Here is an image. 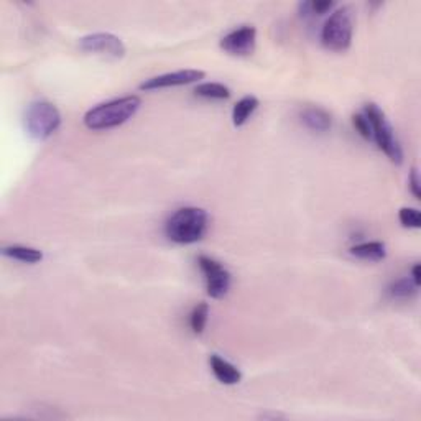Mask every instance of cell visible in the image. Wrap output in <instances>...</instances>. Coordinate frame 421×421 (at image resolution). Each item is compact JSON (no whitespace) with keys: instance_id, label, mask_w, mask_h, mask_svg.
<instances>
[{"instance_id":"obj_11","label":"cell","mask_w":421,"mask_h":421,"mask_svg":"<svg viewBox=\"0 0 421 421\" xmlns=\"http://www.w3.org/2000/svg\"><path fill=\"white\" fill-rule=\"evenodd\" d=\"M302 122L309 131L325 133L332 127V117L327 110L321 108H308L302 112Z\"/></svg>"},{"instance_id":"obj_15","label":"cell","mask_w":421,"mask_h":421,"mask_svg":"<svg viewBox=\"0 0 421 421\" xmlns=\"http://www.w3.org/2000/svg\"><path fill=\"white\" fill-rule=\"evenodd\" d=\"M196 96L205 97V99H217L224 101L230 97V89L228 86L221 84V82H202V84L196 86Z\"/></svg>"},{"instance_id":"obj_9","label":"cell","mask_w":421,"mask_h":421,"mask_svg":"<svg viewBox=\"0 0 421 421\" xmlns=\"http://www.w3.org/2000/svg\"><path fill=\"white\" fill-rule=\"evenodd\" d=\"M205 76L206 74L205 71H201V69H179V71L160 74V76L150 77V80L143 81L140 84V89L155 91V89H165V87L191 84V82L205 80Z\"/></svg>"},{"instance_id":"obj_2","label":"cell","mask_w":421,"mask_h":421,"mask_svg":"<svg viewBox=\"0 0 421 421\" xmlns=\"http://www.w3.org/2000/svg\"><path fill=\"white\" fill-rule=\"evenodd\" d=\"M209 216L202 207L186 206L173 212L165 224V234L175 244L200 242L207 232Z\"/></svg>"},{"instance_id":"obj_18","label":"cell","mask_w":421,"mask_h":421,"mask_svg":"<svg viewBox=\"0 0 421 421\" xmlns=\"http://www.w3.org/2000/svg\"><path fill=\"white\" fill-rule=\"evenodd\" d=\"M400 224L408 229H420L421 228V214L416 207H401L399 212Z\"/></svg>"},{"instance_id":"obj_13","label":"cell","mask_w":421,"mask_h":421,"mask_svg":"<svg viewBox=\"0 0 421 421\" xmlns=\"http://www.w3.org/2000/svg\"><path fill=\"white\" fill-rule=\"evenodd\" d=\"M2 256L23 263H38L43 260V252L27 245H7L2 249Z\"/></svg>"},{"instance_id":"obj_5","label":"cell","mask_w":421,"mask_h":421,"mask_svg":"<svg viewBox=\"0 0 421 421\" xmlns=\"http://www.w3.org/2000/svg\"><path fill=\"white\" fill-rule=\"evenodd\" d=\"M364 114L367 115L370 126H372V140L377 142L378 148H381L393 163L400 165L401 161H404V150H401L399 138L395 135L392 124L388 122L387 115L374 103L365 104Z\"/></svg>"},{"instance_id":"obj_20","label":"cell","mask_w":421,"mask_h":421,"mask_svg":"<svg viewBox=\"0 0 421 421\" xmlns=\"http://www.w3.org/2000/svg\"><path fill=\"white\" fill-rule=\"evenodd\" d=\"M353 124L355 127V131H357L360 135H362L365 140H372V126H370L367 115L364 112L355 114L353 117Z\"/></svg>"},{"instance_id":"obj_10","label":"cell","mask_w":421,"mask_h":421,"mask_svg":"<svg viewBox=\"0 0 421 421\" xmlns=\"http://www.w3.org/2000/svg\"><path fill=\"white\" fill-rule=\"evenodd\" d=\"M209 365L214 377L224 385H235L242 381V372L235 367L234 364H230L229 360L219 357V355H211Z\"/></svg>"},{"instance_id":"obj_1","label":"cell","mask_w":421,"mask_h":421,"mask_svg":"<svg viewBox=\"0 0 421 421\" xmlns=\"http://www.w3.org/2000/svg\"><path fill=\"white\" fill-rule=\"evenodd\" d=\"M142 99L138 96H126L108 101L89 109L84 115V126L89 131H109L131 120L140 109Z\"/></svg>"},{"instance_id":"obj_4","label":"cell","mask_w":421,"mask_h":421,"mask_svg":"<svg viewBox=\"0 0 421 421\" xmlns=\"http://www.w3.org/2000/svg\"><path fill=\"white\" fill-rule=\"evenodd\" d=\"M61 126V114L48 101H35L25 112V131L36 142H45Z\"/></svg>"},{"instance_id":"obj_17","label":"cell","mask_w":421,"mask_h":421,"mask_svg":"<svg viewBox=\"0 0 421 421\" xmlns=\"http://www.w3.org/2000/svg\"><path fill=\"white\" fill-rule=\"evenodd\" d=\"M207 316H209V304L200 303L194 306L191 314H189V327L194 334H202L207 325Z\"/></svg>"},{"instance_id":"obj_19","label":"cell","mask_w":421,"mask_h":421,"mask_svg":"<svg viewBox=\"0 0 421 421\" xmlns=\"http://www.w3.org/2000/svg\"><path fill=\"white\" fill-rule=\"evenodd\" d=\"M336 3L334 2H330V0H326V2H304L302 3V15H325L326 12H330L331 8H334Z\"/></svg>"},{"instance_id":"obj_12","label":"cell","mask_w":421,"mask_h":421,"mask_svg":"<svg viewBox=\"0 0 421 421\" xmlns=\"http://www.w3.org/2000/svg\"><path fill=\"white\" fill-rule=\"evenodd\" d=\"M350 256L360 258V260L369 262H381L387 257V247L383 242H364L350 247Z\"/></svg>"},{"instance_id":"obj_16","label":"cell","mask_w":421,"mask_h":421,"mask_svg":"<svg viewBox=\"0 0 421 421\" xmlns=\"http://www.w3.org/2000/svg\"><path fill=\"white\" fill-rule=\"evenodd\" d=\"M418 286L411 279H400L388 286V296L393 300H408L416 293Z\"/></svg>"},{"instance_id":"obj_21","label":"cell","mask_w":421,"mask_h":421,"mask_svg":"<svg viewBox=\"0 0 421 421\" xmlns=\"http://www.w3.org/2000/svg\"><path fill=\"white\" fill-rule=\"evenodd\" d=\"M408 186H410L411 193H413V196L416 198V200H421V184H420V175H418V170H416V168L411 170L410 178H408Z\"/></svg>"},{"instance_id":"obj_14","label":"cell","mask_w":421,"mask_h":421,"mask_svg":"<svg viewBox=\"0 0 421 421\" xmlns=\"http://www.w3.org/2000/svg\"><path fill=\"white\" fill-rule=\"evenodd\" d=\"M258 99L256 96H245L242 99L237 101L232 109V124L235 127H242L251 115L256 112L258 108Z\"/></svg>"},{"instance_id":"obj_22","label":"cell","mask_w":421,"mask_h":421,"mask_svg":"<svg viewBox=\"0 0 421 421\" xmlns=\"http://www.w3.org/2000/svg\"><path fill=\"white\" fill-rule=\"evenodd\" d=\"M411 280H413V283L418 286L421 285V274H420V263H416V265L411 268Z\"/></svg>"},{"instance_id":"obj_3","label":"cell","mask_w":421,"mask_h":421,"mask_svg":"<svg viewBox=\"0 0 421 421\" xmlns=\"http://www.w3.org/2000/svg\"><path fill=\"white\" fill-rule=\"evenodd\" d=\"M353 8L339 7L330 15L321 29V43L331 52H348L353 43L354 15Z\"/></svg>"},{"instance_id":"obj_8","label":"cell","mask_w":421,"mask_h":421,"mask_svg":"<svg viewBox=\"0 0 421 421\" xmlns=\"http://www.w3.org/2000/svg\"><path fill=\"white\" fill-rule=\"evenodd\" d=\"M256 45L257 30L252 25H244L240 29L229 31L221 40V48L232 57H249L256 52Z\"/></svg>"},{"instance_id":"obj_6","label":"cell","mask_w":421,"mask_h":421,"mask_svg":"<svg viewBox=\"0 0 421 421\" xmlns=\"http://www.w3.org/2000/svg\"><path fill=\"white\" fill-rule=\"evenodd\" d=\"M198 265H200L202 275L206 280V290L211 298H224L230 288V274L229 270L222 265L221 262L207 256L198 257Z\"/></svg>"},{"instance_id":"obj_7","label":"cell","mask_w":421,"mask_h":421,"mask_svg":"<svg viewBox=\"0 0 421 421\" xmlns=\"http://www.w3.org/2000/svg\"><path fill=\"white\" fill-rule=\"evenodd\" d=\"M80 48L84 53L103 54L114 59L126 57V45L124 41L112 34H92L80 40Z\"/></svg>"}]
</instances>
